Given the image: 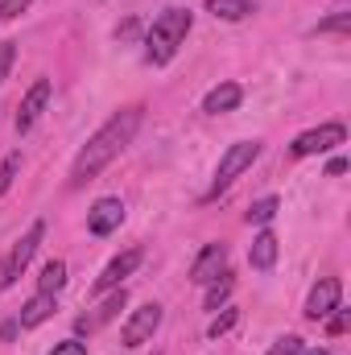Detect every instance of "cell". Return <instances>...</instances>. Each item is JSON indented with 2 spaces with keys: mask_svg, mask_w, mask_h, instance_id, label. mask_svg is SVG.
Returning <instances> with one entry per match:
<instances>
[{
  "mask_svg": "<svg viewBox=\"0 0 351 355\" xmlns=\"http://www.w3.org/2000/svg\"><path fill=\"white\" fill-rule=\"evenodd\" d=\"M207 12L219 21H248L257 12V0H207Z\"/></svg>",
  "mask_w": 351,
  "mask_h": 355,
  "instance_id": "2e32d148",
  "label": "cell"
},
{
  "mask_svg": "<svg viewBox=\"0 0 351 355\" xmlns=\"http://www.w3.org/2000/svg\"><path fill=\"white\" fill-rule=\"evenodd\" d=\"M348 141V128L343 124H318V128H310V132H302L293 145H289V153L293 157H314V153H331V149H339Z\"/></svg>",
  "mask_w": 351,
  "mask_h": 355,
  "instance_id": "5b68a950",
  "label": "cell"
},
{
  "mask_svg": "<svg viewBox=\"0 0 351 355\" xmlns=\"http://www.w3.org/2000/svg\"><path fill=\"white\" fill-rule=\"evenodd\" d=\"M240 99H244L240 83H219V87L207 91L203 112H207V116H223V112H236V107H240Z\"/></svg>",
  "mask_w": 351,
  "mask_h": 355,
  "instance_id": "7c38bea8",
  "label": "cell"
},
{
  "mask_svg": "<svg viewBox=\"0 0 351 355\" xmlns=\"http://www.w3.org/2000/svg\"><path fill=\"white\" fill-rule=\"evenodd\" d=\"M50 355H87V343L83 339H62V343H54Z\"/></svg>",
  "mask_w": 351,
  "mask_h": 355,
  "instance_id": "484cf974",
  "label": "cell"
},
{
  "mask_svg": "<svg viewBox=\"0 0 351 355\" xmlns=\"http://www.w3.org/2000/svg\"><path fill=\"white\" fill-rule=\"evenodd\" d=\"M17 327H21V322H4V327H0V339H12V335H17Z\"/></svg>",
  "mask_w": 351,
  "mask_h": 355,
  "instance_id": "f546056e",
  "label": "cell"
},
{
  "mask_svg": "<svg viewBox=\"0 0 351 355\" xmlns=\"http://www.w3.org/2000/svg\"><path fill=\"white\" fill-rule=\"evenodd\" d=\"M62 285H67V261H46L42 277H37V289L42 293H58Z\"/></svg>",
  "mask_w": 351,
  "mask_h": 355,
  "instance_id": "ac0fdd59",
  "label": "cell"
},
{
  "mask_svg": "<svg viewBox=\"0 0 351 355\" xmlns=\"http://www.w3.org/2000/svg\"><path fill=\"white\" fill-rule=\"evenodd\" d=\"M157 327H162V306H157V302H145V306L132 310L128 322L120 327V343H124V347H145V343L157 335Z\"/></svg>",
  "mask_w": 351,
  "mask_h": 355,
  "instance_id": "8992f818",
  "label": "cell"
},
{
  "mask_svg": "<svg viewBox=\"0 0 351 355\" xmlns=\"http://www.w3.org/2000/svg\"><path fill=\"white\" fill-rule=\"evenodd\" d=\"M141 261H145V252H141V248H128L124 257H116L112 265H108L103 272H99V281H95V293H108V289H120V281H124V277H128L132 268L141 265Z\"/></svg>",
  "mask_w": 351,
  "mask_h": 355,
  "instance_id": "8fae6325",
  "label": "cell"
},
{
  "mask_svg": "<svg viewBox=\"0 0 351 355\" xmlns=\"http://www.w3.org/2000/svg\"><path fill=\"white\" fill-rule=\"evenodd\" d=\"M223 268H228V244H207V248L194 257V265H190V281H194V285H207V281H215Z\"/></svg>",
  "mask_w": 351,
  "mask_h": 355,
  "instance_id": "30bf717a",
  "label": "cell"
},
{
  "mask_svg": "<svg viewBox=\"0 0 351 355\" xmlns=\"http://www.w3.org/2000/svg\"><path fill=\"white\" fill-rule=\"evenodd\" d=\"M302 355H331L327 347H302Z\"/></svg>",
  "mask_w": 351,
  "mask_h": 355,
  "instance_id": "4dcf8cb0",
  "label": "cell"
},
{
  "mask_svg": "<svg viewBox=\"0 0 351 355\" xmlns=\"http://www.w3.org/2000/svg\"><path fill=\"white\" fill-rule=\"evenodd\" d=\"M17 170H21V153H8L0 162V194H8V186L17 182Z\"/></svg>",
  "mask_w": 351,
  "mask_h": 355,
  "instance_id": "44dd1931",
  "label": "cell"
},
{
  "mask_svg": "<svg viewBox=\"0 0 351 355\" xmlns=\"http://www.w3.org/2000/svg\"><path fill=\"white\" fill-rule=\"evenodd\" d=\"M137 29H141V25H137V21H124V25H120V29H116V37H137Z\"/></svg>",
  "mask_w": 351,
  "mask_h": 355,
  "instance_id": "f1b7e54d",
  "label": "cell"
},
{
  "mask_svg": "<svg viewBox=\"0 0 351 355\" xmlns=\"http://www.w3.org/2000/svg\"><path fill=\"white\" fill-rule=\"evenodd\" d=\"M327 174H331V178L348 174V157H335V162H331V166H327Z\"/></svg>",
  "mask_w": 351,
  "mask_h": 355,
  "instance_id": "83f0119b",
  "label": "cell"
},
{
  "mask_svg": "<svg viewBox=\"0 0 351 355\" xmlns=\"http://www.w3.org/2000/svg\"><path fill=\"white\" fill-rule=\"evenodd\" d=\"M232 289H236V281H232V272L223 268L215 281H207V297H203V306H207V310H219V306L232 297Z\"/></svg>",
  "mask_w": 351,
  "mask_h": 355,
  "instance_id": "e0dca14e",
  "label": "cell"
},
{
  "mask_svg": "<svg viewBox=\"0 0 351 355\" xmlns=\"http://www.w3.org/2000/svg\"><path fill=\"white\" fill-rule=\"evenodd\" d=\"M339 297H343V285H339V277H323L314 289H310V297H306V318L310 322H323L331 310H339Z\"/></svg>",
  "mask_w": 351,
  "mask_h": 355,
  "instance_id": "52a82bcc",
  "label": "cell"
},
{
  "mask_svg": "<svg viewBox=\"0 0 351 355\" xmlns=\"http://www.w3.org/2000/svg\"><path fill=\"white\" fill-rule=\"evenodd\" d=\"M261 157V141H236L223 157H219V170H215V186L207 190V198H215L219 190H228L236 178L244 174V170H252V162Z\"/></svg>",
  "mask_w": 351,
  "mask_h": 355,
  "instance_id": "277c9868",
  "label": "cell"
},
{
  "mask_svg": "<svg viewBox=\"0 0 351 355\" xmlns=\"http://www.w3.org/2000/svg\"><path fill=\"white\" fill-rule=\"evenodd\" d=\"M137 128H141V107H124V112H116V116L91 137L87 145L79 149V157H75V166H71V190L87 186L108 162H116V157L128 149V141L137 137Z\"/></svg>",
  "mask_w": 351,
  "mask_h": 355,
  "instance_id": "6da1fadb",
  "label": "cell"
},
{
  "mask_svg": "<svg viewBox=\"0 0 351 355\" xmlns=\"http://www.w3.org/2000/svg\"><path fill=\"white\" fill-rule=\"evenodd\" d=\"M302 347H306V343H302L298 335H285V339H277V343L268 347V355H302Z\"/></svg>",
  "mask_w": 351,
  "mask_h": 355,
  "instance_id": "7402d4cb",
  "label": "cell"
},
{
  "mask_svg": "<svg viewBox=\"0 0 351 355\" xmlns=\"http://www.w3.org/2000/svg\"><path fill=\"white\" fill-rule=\"evenodd\" d=\"M42 240H46V223L37 219V223H29V232H25V236H21V240H17L12 248H8V257L0 261V293L17 285V277H21V272L29 268L33 252L42 248Z\"/></svg>",
  "mask_w": 351,
  "mask_h": 355,
  "instance_id": "3957f363",
  "label": "cell"
},
{
  "mask_svg": "<svg viewBox=\"0 0 351 355\" xmlns=\"http://www.w3.org/2000/svg\"><path fill=\"white\" fill-rule=\"evenodd\" d=\"M29 4H33V0H0V21H12V17H21Z\"/></svg>",
  "mask_w": 351,
  "mask_h": 355,
  "instance_id": "d4e9b609",
  "label": "cell"
},
{
  "mask_svg": "<svg viewBox=\"0 0 351 355\" xmlns=\"http://www.w3.org/2000/svg\"><path fill=\"white\" fill-rule=\"evenodd\" d=\"M348 25H351V12H335L331 21H318V29H314V33H343Z\"/></svg>",
  "mask_w": 351,
  "mask_h": 355,
  "instance_id": "603a6c76",
  "label": "cell"
},
{
  "mask_svg": "<svg viewBox=\"0 0 351 355\" xmlns=\"http://www.w3.org/2000/svg\"><path fill=\"white\" fill-rule=\"evenodd\" d=\"M46 318H54V293H33L25 306H21V314H17V322L25 327V331H33V327H42Z\"/></svg>",
  "mask_w": 351,
  "mask_h": 355,
  "instance_id": "4fadbf2b",
  "label": "cell"
},
{
  "mask_svg": "<svg viewBox=\"0 0 351 355\" xmlns=\"http://www.w3.org/2000/svg\"><path fill=\"white\" fill-rule=\"evenodd\" d=\"M277 207H281V202L268 194V198H261V202H252V207H248V215H244V219H248V223H273Z\"/></svg>",
  "mask_w": 351,
  "mask_h": 355,
  "instance_id": "d6986e66",
  "label": "cell"
},
{
  "mask_svg": "<svg viewBox=\"0 0 351 355\" xmlns=\"http://www.w3.org/2000/svg\"><path fill=\"white\" fill-rule=\"evenodd\" d=\"M248 265L257 268V272H268V268L277 265V236H273L268 227L252 240V248H248Z\"/></svg>",
  "mask_w": 351,
  "mask_h": 355,
  "instance_id": "5bb4252c",
  "label": "cell"
},
{
  "mask_svg": "<svg viewBox=\"0 0 351 355\" xmlns=\"http://www.w3.org/2000/svg\"><path fill=\"white\" fill-rule=\"evenodd\" d=\"M219 310H223V314H219V318H211V327H207V335H211V339H219V335H228V331H232V327L240 322V314H236L232 306H219Z\"/></svg>",
  "mask_w": 351,
  "mask_h": 355,
  "instance_id": "ffe728a7",
  "label": "cell"
},
{
  "mask_svg": "<svg viewBox=\"0 0 351 355\" xmlns=\"http://www.w3.org/2000/svg\"><path fill=\"white\" fill-rule=\"evenodd\" d=\"M327 318H331V322H327L331 335H343V331H348V310H331Z\"/></svg>",
  "mask_w": 351,
  "mask_h": 355,
  "instance_id": "4316f807",
  "label": "cell"
},
{
  "mask_svg": "<svg viewBox=\"0 0 351 355\" xmlns=\"http://www.w3.org/2000/svg\"><path fill=\"white\" fill-rule=\"evenodd\" d=\"M12 58H17V42H0V83H4L8 71H12Z\"/></svg>",
  "mask_w": 351,
  "mask_h": 355,
  "instance_id": "cb8c5ba5",
  "label": "cell"
},
{
  "mask_svg": "<svg viewBox=\"0 0 351 355\" xmlns=\"http://www.w3.org/2000/svg\"><path fill=\"white\" fill-rule=\"evenodd\" d=\"M124 223V202L120 198H95V207L87 211V232L91 236H112Z\"/></svg>",
  "mask_w": 351,
  "mask_h": 355,
  "instance_id": "9c48e42d",
  "label": "cell"
},
{
  "mask_svg": "<svg viewBox=\"0 0 351 355\" xmlns=\"http://www.w3.org/2000/svg\"><path fill=\"white\" fill-rule=\"evenodd\" d=\"M190 25H194V17H190L186 8H166V12L149 25V33H145V58H149L153 67H166L178 54V46L186 42Z\"/></svg>",
  "mask_w": 351,
  "mask_h": 355,
  "instance_id": "7a4b0ae2",
  "label": "cell"
},
{
  "mask_svg": "<svg viewBox=\"0 0 351 355\" xmlns=\"http://www.w3.org/2000/svg\"><path fill=\"white\" fill-rule=\"evenodd\" d=\"M124 302H128V293H124V289H116V293H112V297H108V302H103V306L95 310V318H87V314H83V318L75 322V331L83 335V331H95L99 322H112V318H116V314L124 310Z\"/></svg>",
  "mask_w": 351,
  "mask_h": 355,
  "instance_id": "9a60e30c",
  "label": "cell"
},
{
  "mask_svg": "<svg viewBox=\"0 0 351 355\" xmlns=\"http://www.w3.org/2000/svg\"><path fill=\"white\" fill-rule=\"evenodd\" d=\"M50 91H54L50 79H37L33 87L25 91V99H21V107H17V132H29V128L42 120V112H46V103H50Z\"/></svg>",
  "mask_w": 351,
  "mask_h": 355,
  "instance_id": "ba28073f",
  "label": "cell"
}]
</instances>
